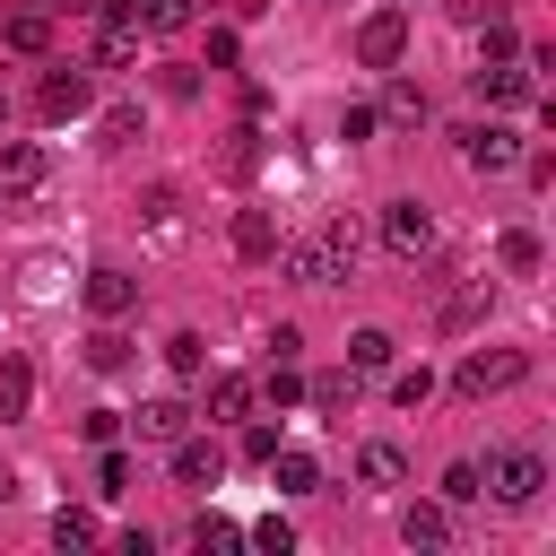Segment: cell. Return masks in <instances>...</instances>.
I'll list each match as a JSON object with an SVG mask.
<instances>
[{"mask_svg":"<svg viewBox=\"0 0 556 556\" xmlns=\"http://www.w3.org/2000/svg\"><path fill=\"white\" fill-rule=\"evenodd\" d=\"M426 391H434V374H426V365H408V374H400V382H391V400H400V408H417V400H426Z\"/></svg>","mask_w":556,"mask_h":556,"instance_id":"obj_35","label":"cell"},{"mask_svg":"<svg viewBox=\"0 0 556 556\" xmlns=\"http://www.w3.org/2000/svg\"><path fill=\"white\" fill-rule=\"evenodd\" d=\"M400 539H408V547H443V539H452L443 504H408V513H400Z\"/></svg>","mask_w":556,"mask_h":556,"instance_id":"obj_18","label":"cell"},{"mask_svg":"<svg viewBox=\"0 0 556 556\" xmlns=\"http://www.w3.org/2000/svg\"><path fill=\"white\" fill-rule=\"evenodd\" d=\"M530 374V348H478V356H460V400H486V391H513Z\"/></svg>","mask_w":556,"mask_h":556,"instance_id":"obj_2","label":"cell"},{"mask_svg":"<svg viewBox=\"0 0 556 556\" xmlns=\"http://www.w3.org/2000/svg\"><path fill=\"white\" fill-rule=\"evenodd\" d=\"M304 400L330 417V408H348V400H356V374H313V382H304Z\"/></svg>","mask_w":556,"mask_h":556,"instance_id":"obj_26","label":"cell"},{"mask_svg":"<svg viewBox=\"0 0 556 556\" xmlns=\"http://www.w3.org/2000/svg\"><path fill=\"white\" fill-rule=\"evenodd\" d=\"M374 130H382L374 104H348V113H339V139H374Z\"/></svg>","mask_w":556,"mask_h":556,"instance_id":"obj_34","label":"cell"},{"mask_svg":"<svg viewBox=\"0 0 556 556\" xmlns=\"http://www.w3.org/2000/svg\"><path fill=\"white\" fill-rule=\"evenodd\" d=\"M478 478H486V486H495L504 504H530V495L547 486V460H539V452H495V460H486Z\"/></svg>","mask_w":556,"mask_h":556,"instance_id":"obj_4","label":"cell"},{"mask_svg":"<svg viewBox=\"0 0 556 556\" xmlns=\"http://www.w3.org/2000/svg\"><path fill=\"white\" fill-rule=\"evenodd\" d=\"M391 122H426V87L400 78V87H391Z\"/></svg>","mask_w":556,"mask_h":556,"instance_id":"obj_33","label":"cell"},{"mask_svg":"<svg viewBox=\"0 0 556 556\" xmlns=\"http://www.w3.org/2000/svg\"><path fill=\"white\" fill-rule=\"evenodd\" d=\"M217 469H226V452L208 434H174V478L182 486H217Z\"/></svg>","mask_w":556,"mask_h":556,"instance_id":"obj_10","label":"cell"},{"mask_svg":"<svg viewBox=\"0 0 556 556\" xmlns=\"http://www.w3.org/2000/svg\"><path fill=\"white\" fill-rule=\"evenodd\" d=\"M513 52H521V35H513L504 17H486V61H513Z\"/></svg>","mask_w":556,"mask_h":556,"instance_id":"obj_36","label":"cell"},{"mask_svg":"<svg viewBox=\"0 0 556 556\" xmlns=\"http://www.w3.org/2000/svg\"><path fill=\"white\" fill-rule=\"evenodd\" d=\"M382 243H391L400 261H417V252L434 243V217H426V200H391V208H382Z\"/></svg>","mask_w":556,"mask_h":556,"instance_id":"obj_6","label":"cell"},{"mask_svg":"<svg viewBox=\"0 0 556 556\" xmlns=\"http://www.w3.org/2000/svg\"><path fill=\"white\" fill-rule=\"evenodd\" d=\"M469 495H486V478H478V460H452L443 469V504H469Z\"/></svg>","mask_w":556,"mask_h":556,"instance_id":"obj_29","label":"cell"},{"mask_svg":"<svg viewBox=\"0 0 556 556\" xmlns=\"http://www.w3.org/2000/svg\"><path fill=\"white\" fill-rule=\"evenodd\" d=\"M478 313H486V287H469V295H452V304H443V330H469Z\"/></svg>","mask_w":556,"mask_h":556,"instance_id":"obj_31","label":"cell"},{"mask_svg":"<svg viewBox=\"0 0 556 556\" xmlns=\"http://www.w3.org/2000/svg\"><path fill=\"white\" fill-rule=\"evenodd\" d=\"M252 547H269V556H287V547H295V530H287V521H261V530H252Z\"/></svg>","mask_w":556,"mask_h":556,"instance_id":"obj_39","label":"cell"},{"mask_svg":"<svg viewBox=\"0 0 556 556\" xmlns=\"http://www.w3.org/2000/svg\"><path fill=\"white\" fill-rule=\"evenodd\" d=\"M495 261H504L513 278H530V269H539V235H530V226H513V235L495 243Z\"/></svg>","mask_w":556,"mask_h":556,"instance_id":"obj_24","label":"cell"},{"mask_svg":"<svg viewBox=\"0 0 556 556\" xmlns=\"http://www.w3.org/2000/svg\"><path fill=\"white\" fill-rule=\"evenodd\" d=\"M139 208H148V235H182V217H174V208H182V200H174V182H156Z\"/></svg>","mask_w":556,"mask_h":556,"instance_id":"obj_27","label":"cell"},{"mask_svg":"<svg viewBox=\"0 0 556 556\" xmlns=\"http://www.w3.org/2000/svg\"><path fill=\"white\" fill-rule=\"evenodd\" d=\"M391 356H400V348H391V330H356V339H348V374H382Z\"/></svg>","mask_w":556,"mask_h":556,"instance_id":"obj_19","label":"cell"},{"mask_svg":"<svg viewBox=\"0 0 556 556\" xmlns=\"http://www.w3.org/2000/svg\"><path fill=\"white\" fill-rule=\"evenodd\" d=\"M139 139V104H104L96 113V148H130Z\"/></svg>","mask_w":556,"mask_h":556,"instance_id":"obj_22","label":"cell"},{"mask_svg":"<svg viewBox=\"0 0 556 556\" xmlns=\"http://www.w3.org/2000/svg\"><path fill=\"white\" fill-rule=\"evenodd\" d=\"M9 495H17V478H9V469H0V504H9Z\"/></svg>","mask_w":556,"mask_h":556,"instance_id":"obj_40","label":"cell"},{"mask_svg":"<svg viewBox=\"0 0 556 556\" xmlns=\"http://www.w3.org/2000/svg\"><path fill=\"white\" fill-rule=\"evenodd\" d=\"M208 417H217V426L252 417V374H217V382H208Z\"/></svg>","mask_w":556,"mask_h":556,"instance_id":"obj_15","label":"cell"},{"mask_svg":"<svg viewBox=\"0 0 556 556\" xmlns=\"http://www.w3.org/2000/svg\"><path fill=\"white\" fill-rule=\"evenodd\" d=\"M348 269H356V226H330V235L287 243V278H295V287H339Z\"/></svg>","mask_w":556,"mask_h":556,"instance_id":"obj_1","label":"cell"},{"mask_svg":"<svg viewBox=\"0 0 556 556\" xmlns=\"http://www.w3.org/2000/svg\"><path fill=\"white\" fill-rule=\"evenodd\" d=\"M356 478H365V486H400V478H408L400 443H365V452H356Z\"/></svg>","mask_w":556,"mask_h":556,"instance_id":"obj_17","label":"cell"},{"mask_svg":"<svg viewBox=\"0 0 556 556\" xmlns=\"http://www.w3.org/2000/svg\"><path fill=\"white\" fill-rule=\"evenodd\" d=\"M130 304H139V278L130 269H87V313L96 321H122Z\"/></svg>","mask_w":556,"mask_h":556,"instance_id":"obj_8","label":"cell"},{"mask_svg":"<svg viewBox=\"0 0 556 556\" xmlns=\"http://www.w3.org/2000/svg\"><path fill=\"white\" fill-rule=\"evenodd\" d=\"M165 365H174V374H200V365H208L200 330H174V339H165Z\"/></svg>","mask_w":556,"mask_h":556,"instance_id":"obj_28","label":"cell"},{"mask_svg":"<svg viewBox=\"0 0 556 556\" xmlns=\"http://www.w3.org/2000/svg\"><path fill=\"white\" fill-rule=\"evenodd\" d=\"M400 52H408V9L391 0V9H374V17L356 26V61H365V70H391Z\"/></svg>","mask_w":556,"mask_h":556,"instance_id":"obj_3","label":"cell"},{"mask_svg":"<svg viewBox=\"0 0 556 556\" xmlns=\"http://www.w3.org/2000/svg\"><path fill=\"white\" fill-rule=\"evenodd\" d=\"M96 486H104V495H122V486H130V460H122V452H104V460H96Z\"/></svg>","mask_w":556,"mask_h":556,"instance_id":"obj_37","label":"cell"},{"mask_svg":"<svg viewBox=\"0 0 556 556\" xmlns=\"http://www.w3.org/2000/svg\"><path fill=\"white\" fill-rule=\"evenodd\" d=\"M478 87H486L495 104H530V70H513V61H495V70L478 78Z\"/></svg>","mask_w":556,"mask_h":556,"instance_id":"obj_23","label":"cell"},{"mask_svg":"<svg viewBox=\"0 0 556 556\" xmlns=\"http://www.w3.org/2000/svg\"><path fill=\"white\" fill-rule=\"evenodd\" d=\"M130 426H139V443H174V434L191 426V408H182V400H139Z\"/></svg>","mask_w":556,"mask_h":556,"instance_id":"obj_13","label":"cell"},{"mask_svg":"<svg viewBox=\"0 0 556 556\" xmlns=\"http://www.w3.org/2000/svg\"><path fill=\"white\" fill-rule=\"evenodd\" d=\"M87 96H96V87H87V70H43L35 113H43V122H78V113H87Z\"/></svg>","mask_w":556,"mask_h":556,"instance_id":"obj_5","label":"cell"},{"mask_svg":"<svg viewBox=\"0 0 556 556\" xmlns=\"http://www.w3.org/2000/svg\"><path fill=\"white\" fill-rule=\"evenodd\" d=\"M43 174H52V156H43L35 139H9V148H0V200H17V191H35Z\"/></svg>","mask_w":556,"mask_h":556,"instance_id":"obj_9","label":"cell"},{"mask_svg":"<svg viewBox=\"0 0 556 556\" xmlns=\"http://www.w3.org/2000/svg\"><path fill=\"white\" fill-rule=\"evenodd\" d=\"M269 469H278V486H287V495H313V486H321L313 452H287V443H278V452H269Z\"/></svg>","mask_w":556,"mask_h":556,"instance_id":"obj_20","label":"cell"},{"mask_svg":"<svg viewBox=\"0 0 556 556\" xmlns=\"http://www.w3.org/2000/svg\"><path fill=\"white\" fill-rule=\"evenodd\" d=\"M87 365H96V374H122V365H130V339H122V330L104 321V330L87 339Z\"/></svg>","mask_w":556,"mask_h":556,"instance_id":"obj_25","label":"cell"},{"mask_svg":"<svg viewBox=\"0 0 556 556\" xmlns=\"http://www.w3.org/2000/svg\"><path fill=\"white\" fill-rule=\"evenodd\" d=\"M130 17H139L148 35H182V26H191V0H130Z\"/></svg>","mask_w":556,"mask_h":556,"instance_id":"obj_21","label":"cell"},{"mask_svg":"<svg viewBox=\"0 0 556 556\" xmlns=\"http://www.w3.org/2000/svg\"><path fill=\"white\" fill-rule=\"evenodd\" d=\"M78 426H87V443H113V426H122V408H87Z\"/></svg>","mask_w":556,"mask_h":556,"instance_id":"obj_38","label":"cell"},{"mask_svg":"<svg viewBox=\"0 0 556 556\" xmlns=\"http://www.w3.org/2000/svg\"><path fill=\"white\" fill-rule=\"evenodd\" d=\"M52 539H61V547H87V539H96V513H70V504H61V513H52Z\"/></svg>","mask_w":556,"mask_h":556,"instance_id":"obj_30","label":"cell"},{"mask_svg":"<svg viewBox=\"0 0 556 556\" xmlns=\"http://www.w3.org/2000/svg\"><path fill=\"white\" fill-rule=\"evenodd\" d=\"M26 408H35V365L9 356V365H0V426H17Z\"/></svg>","mask_w":556,"mask_h":556,"instance_id":"obj_14","label":"cell"},{"mask_svg":"<svg viewBox=\"0 0 556 556\" xmlns=\"http://www.w3.org/2000/svg\"><path fill=\"white\" fill-rule=\"evenodd\" d=\"M0 43H9V52H43V43H52V17H43V9H9Z\"/></svg>","mask_w":556,"mask_h":556,"instance_id":"obj_16","label":"cell"},{"mask_svg":"<svg viewBox=\"0 0 556 556\" xmlns=\"http://www.w3.org/2000/svg\"><path fill=\"white\" fill-rule=\"evenodd\" d=\"M130 52H139V17H130V9H113V17L96 26V61H104V70H122Z\"/></svg>","mask_w":556,"mask_h":556,"instance_id":"obj_12","label":"cell"},{"mask_svg":"<svg viewBox=\"0 0 556 556\" xmlns=\"http://www.w3.org/2000/svg\"><path fill=\"white\" fill-rule=\"evenodd\" d=\"M191 539H200V547H243V530H235V521H217V513H200V521H191Z\"/></svg>","mask_w":556,"mask_h":556,"instance_id":"obj_32","label":"cell"},{"mask_svg":"<svg viewBox=\"0 0 556 556\" xmlns=\"http://www.w3.org/2000/svg\"><path fill=\"white\" fill-rule=\"evenodd\" d=\"M521 148H513V130H495V122H469L460 130V165H478V174H504Z\"/></svg>","mask_w":556,"mask_h":556,"instance_id":"obj_7","label":"cell"},{"mask_svg":"<svg viewBox=\"0 0 556 556\" xmlns=\"http://www.w3.org/2000/svg\"><path fill=\"white\" fill-rule=\"evenodd\" d=\"M235 261H278V217L269 208H235Z\"/></svg>","mask_w":556,"mask_h":556,"instance_id":"obj_11","label":"cell"}]
</instances>
